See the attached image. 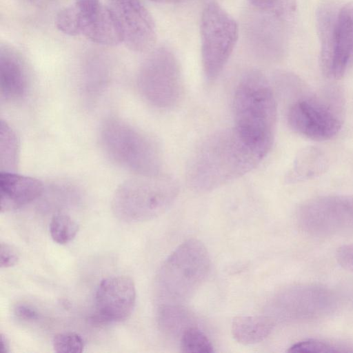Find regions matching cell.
<instances>
[{"instance_id": "1", "label": "cell", "mask_w": 353, "mask_h": 353, "mask_svg": "<svg viewBox=\"0 0 353 353\" xmlns=\"http://www.w3.org/2000/svg\"><path fill=\"white\" fill-rule=\"evenodd\" d=\"M265 157L234 128L217 131L203 140L190 157L188 185L201 192L215 190L250 172Z\"/></svg>"}, {"instance_id": "2", "label": "cell", "mask_w": 353, "mask_h": 353, "mask_svg": "<svg viewBox=\"0 0 353 353\" xmlns=\"http://www.w3.org/2000/svg\"><path fill=\"white\" fill-rule=\"evenodd\" d=\"M232 110L234 130L266 156L274 141L277 109L272 87L262 72L254 70L243 76L234 92Z\"/></svg>"}, {"instance_id": "3", "label": "cell", "mask_w": 353, "mask_h": 353, "mask_svg": "<svg viewBox=\"0 0 353 353\" xmlns=\"http://www.w3.org/2000/svg\"><path fill=\"white\" fill-rule=\"evenodd\" d=\"M99 138L105 155L118 166L139 176L162 174L163 157L157 142L125 120L115 116L106 118Z\"/></svg>"}, {"instance_id": "4", "label": "cell", "mask_w": 353, "mask_h": 353, "mask_svg": "<svg viewBox=\"0 0 353 353\" xmlns=\"http://www.w3.org/2000/svg\"><path fill=\"white\" fill-rule=\"evenodd\" d=\"M210 258L200 241L191 239L179 245L163 261L155 280L159 305L182 304L189 300L205 281Z\"/></svg>"}, {"instance_id": "5", "label": "cell", "mask_w": 353, "mask_h": 353, "mask_svg": "<svg viewBox=\"0 0 353 353\" xmlns=\"http://www.w3.org/2000/svg\"><path fill=\"white\" fill-rule=\"evenodd\" d=\"M178 194V184L169 176L137 175L118 186L112 196V210L122 221H147L165 213Z\"/></svg>"}, {"instance_id": "6", "label": "cell", "mask_w": 353, "mask_h": 353, "mask_svg": "<svg viewBox=\"0 0 353 353\" xmlns=\"http://www.w3.org/2000/svg\"><path fill=\"white\" fill-rule=\"evenodd\" d=\"M307 87L292 98L287 112L290 128L307 139L326 141L335 137L342 126L344 101L336 86L319 92Z\"/></svg>"}, {"instance_id": "7", "label": "cell", "mask_w": 353, "mask_h": 353, "mask_svg": "<svg viewBox=\"0 0 353 353\" xmlns=\"http://www.w3.org/2000/svg\"><path fill=\"white\" fill-rule=\"evenodd\" d=\"M137 85L150 105L163 110L176 106L183 94V77L179 61L169 48L154 50L141 64Z\"/></svg>"}, {"instance_id": "8", "label": "cell", "mask_w": 353, "mask_h": 353, "mask_svg": "<svg viewBox=\"0 0 353 353\" xmlns=\"http://www.w3.org/2000/svg\"><path fill=\"white\" fill-rule=\"evenodd\" d=\"M201 54L204 76L214 81L228 63L239 37V26L219 3L204 7L200 19Z\"/></svg>"}, {"instance_id": "9", "label": "cell", "mask_w": 353, "mask_h": 353, "mask_svg": "<svg viewBox=\"0 0 353 353\" xmlns=\"http://www.w3.org/2000/svg\"><path fill=\"white\" fill-rule=\"evenodd\" d=\"M302 231L316 236L353 232V195H325L306 200L298 208Z\"/></svg>"}, {"instance_id": "10", "label": "cell", "mask_w": 353, "mask_h": 353, "mask_svg": "<svg viewBox=\"0 0 353 353\" xmlns=\"http://www.w3.org/2000/svg\"><path fill=\"white\" fill-rule=\"evenodd\" d=\"M338 300L330 289L316 284H299L279 292L270 303V316L284 321L319 319L332 313Z\"/></svg>"}, {"instance_id": "11", "label": "cell", "mask_w": 353, "mask_h": 353, "mask_svg": "<svg viewBox=\"0 0 353 353\" xmlns=\"http://www.w3.org/2000/svg\"><path fill=\"white\" fill-rule=\"evenodd\" d=\"M292 21L251 6L243 19L244 34L254 54L265 61H277L285 55Z\"/></svg>"}, {"instance_id": "12", "label": "cell", "mask_w": 353, "mask_h": 353, "mask_svg": "<svg viewBox=\"0 0 353 353\" xmlns=\"http://www.w3.org/2000/svg\"><path fill=\"white\" fill-rule=\"evenodd\" d=\"M56 26L62 32L81 35L97 44L114 46L121 37L106 6L74 5L64 8L56 17Z\"/></svg>"}, {"instance_id": "13", "label": "cell", "mask_w": 353, "mask_h": 353, "mask_svg": "<svg viewBox=\"0 0 353 353\" xmlns=\"http://www.w3.org/2000/svg\"><path fill=\"white\" fill-rule=\"evenodd\" d=\"M121 42L137 52L152 48L157 39L154 21L140 0H106Z\"/></svg>"}, {"instance_id": "14", "label": "cell", "mask_w": 353, "mask_h": 353, "mask_svg": "<svg viewBox=\"0 0 353 353\" xmlns=\"http://www.w3.org/2000/svg\"><path fill=\"white\" fill-rule=\"evenodd\" d=\"M136 302L133 280L125 275L103 279L95 294L96 314L92 321L97 323L119 322L132 314Z\"/></svg>"}, {"instance_id": "15", "label": "cell", "mask_w": 353, "mask_h": 353, "mask_svg": "<svg viewBox=\"0 0 353 353\" xmlns=\"http://www.w3.org/2000/svg\"><path fill=\"white\" fill-rule=\"evenodd\" d=\"M353 70V1L341 4L335 25L330 59L321 71L330 80H339Z\"/></svg>"}, {"instance_id": "16", "label": "cell", "mask_w": 353, "mask_h": 353, "mask_svg": "<svg viewBox=\"0 0 353 353\" xmlns=\"http://www.w3.org/2000/svg\"><path fill=\"white\" fill-rule=\"evenodd\" d=\"M30 73L25 59L15 49L2 45L0 50V96L1 101L17 102L30 88Z\"/></svg>"}, {"instance_id": "17", "label": "cell", "mask_w": 353, "mask_h": 353, "mask_svg": "<svg viewBox=\"0 0 353 353\" xmlns=\"http://www.w3.org/2000/svg\"><path fill=\"white\" fill-rule=\"evenodd\" d=\"M43 183L38 179L16 172L0 171V210H17L39 199L44 192Z\"/></svg>"}, {"instance_id": "18", "label": "cell", "mask_w": 353, "mask_h": 353, "mask_svg": "<svg viewBox=\"0 0 353 353\" xmlns=\"http://www.w3.org/2000/svg\"><path fill=\"white\" fill-rule=\"evenodd\" d=\"M341 6L335 0H322L315 11V25L320 44L321 71L326 67L331 57L334 32Z\"/></svg>"}, {"instance_id": "19", "label": "cell", "mask_w": 353, "mask_h": 353, "mask_svg": "<svg viewBox=\"0 0 353 353\" xmlns=\"http://www.w3.org/2000/svg\"><path fill=\"white\" fill-rule=\"evenodd\" d=\"M274 323V321L269 316H239L232 321V334L241 344H256L270 335Z\"/></svg>"}, {"instance_id": "20", "label": "cell", "mask_w": 353, "mask_h": 353, "mask_svg": "<svg viewBox=\"0 0 353 353\" xmlns=\"http://www.w3.org/2000/svg\"><path fill=\"white\" fill-rule=\"evenodd\" d=\"M327 167L324 152L315 147H307L297 154L287 180L290 183L308 180L324 172Z\"/></svg>"}, {"instance_id": "21", "label": "cell", "mask_w": 353, "mask_h": 353, "mask_svg": "<svg viewBox=\"0 0 353 353\" xmlns=\"http://www.w3.org/2000/svg\"><path fill=\"white\" fill-rule=\"evenodd\" d=\"M157 321L165 335L178 339L186 330L196 325L194 314L182 304L159 305Z\"/></svg>"}, {"instance_id": "22", "label": "cell", "mask_w": 353, "mask_h": 353, "mask_svg": "<svg viewBox=\"0 0 353 353\" xmlns=\"http://www.w3.org/2000/svg\"><path fill=\"white\" fill-rule=\"evenodd\" d=\"M20 145L12 128L5 121H0V169L16 172L19 160Z\"/></svg>"}, {"instance_id": "23", "label": "cell", "mask_w": 353, "mask_h": 353, "mask_svg": "<svg viewBox=\"0 0 353 353\" xmlns=\"http://www.w3.org/2000/svg\"><path fill=\"white\" fill-rule=\"evenodd\" d=\"M50 234L53 241L59 244H66L72 241L79 231V225L68 214H55L50 223Z\"/></svg>"}, {"instance_id": "24", "label": "cell", "mask_w": 353, "mask_h": 353, "mask_svg": "<svg viewBox=\"0 0 353 353\" xmlns=\"http://www.w3.org/2000/svg\"><path fill=\"white\" fill-rule=\"evenodd\" d=\"M179 340L183 352L212 353L214 352V347L210 340L196 325L186 330Z\"/></svg>"}, {"instance_id": "25", "label": "cell", "mask_w": 353, "mask_h": 353, "mask_svg": "<svg viewBox=\"0 0 353 353\" xmlns=\"http://www.w3.org/2000/svg\"><path fill=\"white\" fill-rule=\"evenodd\" d=\"M52 343L54 351L58 353H81L85 347V342L81 336L72 332L56 334Z\"/></svg>"}, {"instance_id": "26", "label": "cell", "mask_w": 353, "mask_h": 353, "mask_svg": "<svg viewBox=\"0 0 353 353\" xmlns=\"http://www.w3.org/2000/svg\"><path fill=\"white\" fill-rule=\"evenodd\" d=\"M288 352H348L333 343L318 340L307 339L299 341L289 347Z\"/></svg>"}, {"instance_id": "27", "label": "cell", "mask_w": 353, "mask_h": 353, "mask_svg": "<svg viewBox=\"0 0 353 353\" xmlns=\"http://www.w3.org/2000/svg\"><path fill=\"white\" fill-rule=\"evenodd\" d=\"M18 250L10 244L1 242L0 244V267L8 268L15 265L19 260Z\"/></svg>"}, {"instance_id": "28", "label": "cell", "mask_w": 353, "mask_h": 353, "mask_svg": "<svg viewBox=\"0 0 353 353\" xmlns=\"http://www.w3.org/2000/svg\"><path fill=\"white\" fill-rule=\"evenodd\" d=\"M336 256L341 267L353 272V244L340 247L336 251Z\"/></svg>"}, {"instance_id": "29", "label": "cell", "mask_w": 353, "mask_h": 353, "mask_svg": "<svg viewBox=\"0 0 353 353\" xmlns=\"http://www.w3.org/2000/svg\"><path fill=\"white\" fill-rule=\"evenodd\" d=\"M14 313L17 318L26 321H33L39 319L38 311L32 306L23 303L15 305Z\"/></svg>"}, {"instance_id": "30", "label": "cell", "mask_w": 353, "mask_h": 353, "mask_svg": "<svg viewBox=\"0 0 353 353\" xmlns=\"http://www.w3.org/2000/svg\"><path fill=\"white\" fill-rule=\"evenodd\" d=\"M1 353H8L10 351V343L8 338L3 333L1 334Z\"/></svg>"}, {"instance_id": "31", "label": "cell", "mask_w": 353, "mask_h": 353, "mask_svg": "<svg viewBox=\"0 0 353 353\" xmlns=\"http://www.w3.org/2000/svg\"><path fill=\"white\" fill-rule=\"evenodd\" d=\"M273 0H249L250 6L257 8H263L268 6Z\"/></svg>"}, {"instance_id": "32", "label": "cell", "mask_w": 353, "mask_h": 353, "mask_svg": "<svg viewBox=\"0 0 353 353\" xmlns=\"http://www.w3.org/2000/svg\"><path fill=\"white\" fill-rule=\"evenodd\" d=\"M75 3L80 6H93L99 3V0H75Z\"/></svg>"}, {"instance_id": "33", "label": "cell", "mask_w": 353, "mask_h": 353, "mask_svg": "<svg viewBox=\"0 0 353 353\" xmlns=\"http://www.w3.org/2000/svg\"><path fill=\"white\" fill-rule=\"evenodd\" d=\"M155 2L163 3H176L183 1L184 0H151Z\"/></svg>"}]
</instances>
